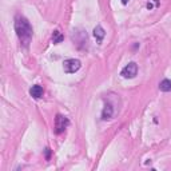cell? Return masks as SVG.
Segmentation results:
<instances>
[{"mask_svg":"<svg viewBox=\"0 0 171 171\" xmlns=\"http://www.w3.org/2000/svg\"><path fill=\"white\" fill-rule=\"evenodd\" d=\"M80 62L78 59H67L64 60V63H63V68H64V71L67 74H74L76 72L79 68H80Z\"/></svg>","mask_w":171,"mask_h":171,"instance_id":"2","label":"cell"},{"mask_svg":"<svg viewBox=\"0 0 171 171\" xmlns=\"http://www.w3.org/2000/svg\"><path fill=\"white\" fill-rule=\"evenodd\" d=\"M159 88H160V91H164V92L171 91V80H169V79L162 80L159 84Z\"/></svg>","mask_w":171,"mask_h":171,"instance_id":"6","label":"cell"},{"mask_svg":"<svg viewBox=\"0 0 171 171\" xmlns=\"http://www.w3.org/2000/svg\"><path fill=\"white\" fill-rule=\"evenodd\" d=\"M68 126V120H67V118H64V116L62 115H58L56 116V120H55V128H56V132L60 134L66 130V127Z\"/></svg>","mask_w":171,"mask_h":171,"instance_id":"4","label":"cell"},{"mask_svg":"<svg viewBox=\"0 0 171 171\" xmlns=\"http://www.w3.org/2000/svg\"><path fill=\"white\" fill-rule=\"evenodd\" d=\"M63 40V36H62V34L59 32V31H56V32H53V43L58 44V43H60Z\"/></svg>","mask_w":171,"mask_h":171,"instance_id":"8","label":"cell"},{"mask_svg":"<svg viewBox=\"0 0 171 171\" xmlns=\"http://www.w3.org/2000/svg\"><path fill=\"white\" fill-rule=\"evenodd\" d=\"M30 94L34 98L39 99L40 96H43V87H42V86H34V87L30 90Z\"/></svg>","mask_w":171,"mask_h":171,"instance_id":"5","label":"cell"},{"mask_svg":"<svg viewBox=\"0 0 171 171\" xmlns=\"http://www.w3.org/2000/svg\"><path fill=\"white\" fill-rule=\"evenodd\" d=\"M15 30H16V34H17V38H19L20 43L24 47H27L30 44L31 39H32V28H31V24L28 23V20L23 16H16Z\"/></svg>","mask_w":171,"mask_h":171,"instance_id":"1","label":"cell"},{"mask_svg":"<svg viewBox=\"0 0 171 171\" xmlns=\"http://www.w3.org/2000/svg\"><path fill=\"white\" fill-rule=\"evenodd\" d=\"M94 35H95V38L99 40V42H100V40L104 38V30H103L100 25H96L95 30H94Z\"/></svg>","mask_w":171,"mask_h":171,"instance_id":"7","label":"cell"},{"mask_svg":"<svg viewBox=\"0 0 171 171\" xmlns=\"http://www.w3.org/2000/svg\"><path fill=\"white\" fill-rule=\"evenodd\" d=\"M138 74V66L135 63H128L127 66L122 70V76L126 79H132Z\"/></svg>","mask_w":171,"mask_h":171,"instance_id":"3","label":"cell"}]
</instances>
